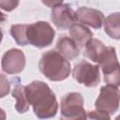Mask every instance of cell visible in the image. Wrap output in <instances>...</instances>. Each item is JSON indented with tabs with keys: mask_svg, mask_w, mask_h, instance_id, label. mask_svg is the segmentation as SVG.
<instances>
[{
	"mask_svg": "<svg viewBox=\"0 0 120 120\" xmlns=\"http://www.w3.org/2000/svg\"><path fill=\"white\" fill-rule=\"evenodd\" d=\"M26 99L39 119H49L56 115L58 102L53 91L42 81H33L24 86Z\"/></svg>",
	"mask_w": 120,
	"mask_h": 120,
	"instance_id": "6da1fadb",
	"label": "cell"
},
{
	"mask_svg": "<svg viewBox=\"0 0 120 120\" xmlns=\"http://www.w3.org/2000/svg\"><path fill=\"white\" fill-rule=\"evenodd\" d=\"M38 68L48 80L52 82L64 81L71 72L69 61L56 50H49L42 53L38 62Z\"/></svg>",
	"mask_w": 120,
	"mask_h": 120,
	"instance_id": "7a4b0ae2",
	"label": "cell"
},
{
	"mask_svg": "<svg viewBox=\"0 0 120 120\" xmlns=\"http://www.w3.org/2000/svg\"><path fill=\"white\" fill-rule=\"evenodd\" d=\"M55 37V31L45 21H38L26 26V41L36 48L43 49L52 45Z\"/></svg>",
	"mask_w": 120,
	"mask_h": 120,
	"instance_id": "3957f363",
	"label": "cell"
},
{
	"mask_svg": "<svg viewBox=\"0 0 120 120\" xmlns=\"http://www.w3.org/2000/svg\"><path fill=\"white\" fill-rule=\"evenodd\" d=\"M104 75V82L108 85L119 86V63L115 49L111 46H106L104 53L98 65Z\"/></svg>",
	"mask_w": 120,
	"mask_h": 120,
	"instance_id": "277c9868",
	"label": "cell"
},
{
	"mask_svg": "<svg viewBox=\"0 0 120 120\" xmlns=\"http://www.w3.org/2000/svg\"><path fill=\"white\" fill-rule=\"evenodd\" d=\"M73 78L86 87H95L100 82L99 67L86 60L78 62L72 70Z\"/></svg>",
	"mask_w": 120,
	"mask_h": 120,
	"instance_id": "5b68a950",
	"label": "cell"
},
{
	"mask_svg": "<svg viewBox=\"0 0 120 120\" xmlns=\"http://www.w3.org/2000/svg\"><path fill=\"white\" fill-rule=\"evenodd\" d=\"M96 110L113 114L119 108V88L113 85H104L95 102Z\"/></svg>",
	"mask_w": 120,
	"mask_h": 120,
	"instance_id": "8992f818",
	"label": "cell"
},
{
	"mask_svg": "<svg viewBox=\"0 0 120 120\" xmlns=\"http://www.w3.org/2000/svg\"><path fill=\"white\" fill-rule=\"evenodd\" d=\"M83 102V97L78 92H70L63 96L60 103V118H74L86 113Z\"/></svg>",
	"mask_w": 120,
	"mask_h": 120,
	"instance_id": "52a82bcc",
	"label": "cell"
},
{
	"mask_svg": "<svg viewBox=\"0 0 120 120\" xmlns=\"http://www.w3.org/2000/svg\"><path fill=\"white\" fill-rule=\"evenodd\" d=\"M51 20L52 23L60 30L69 29L77 22L76 12L70 5L60 3L59 5L52 8Z\"/></svg>",
	"mask_w": 120,
	"mask_h": 120,
	"instance_id": "ba28073f",
	"label": "cell"
},
{
	"mask_svg": "<svg viewBox=\"0 0 120 120\" xmlns=\"http://www.w3.org/2000/svg\"><path fill=\"white\" fill-rule=\"evenodd\" d=\"M26 60L23 52L20 49L12 48L8 50L2 56L1 68L8 74H19L25 68Z\"/></svg>",
	"mask_w": 120,
	"mask_h": 120,
	"instance_id": "9c48e42d",
	"label": "cell"
},
{
	"mask_svg": "<svg viewBox=\"0 0 120 120\" xmlns=\"http://www.w3.org/2000/svg\"><path fill=\"white\" fill-rule=\"evenodd\" d=\"M75 12L77 22H79L81 24L85 26L87 25L95 29H99L102 27L105 18L100 10L88 7H80Z\"/></svg>",
	"mask_w": 120,
	"mask_h": 120,
	"instance_id": "30bf717a",
	"label": "cell"
},
{
	"mask_svg": "<svg viewBox=\"0 0 120 120\" xmlns=\"http://www.w3.org/2000/svg\"><path fill=\"white\" fill-rule=\"evenodd\" d=\"M56 51L67 60H73L77 58L81 52V49L76 43L68 36L62 35L56 42Z\"/></svg>",
	"mask_w": 120,
	"mask_h": 120,
	"instance_id": "8fae6325",
	"label": "cell"
},
{
	"mask_svg": "<svg viewBox=\"0 0 120 120\" xmlns=\"http://www.w3.org/2000/svg\"><path fill=\"white\" fill-rule=\"evenodd\" d=\"M69 35L70 38L80 49L84 48L86 43L93 38L92 31L87 26L82 25L79 22H76L69 28Z\"/></svg>",
	"mask_w": 120,
	"mask_h": 120,
	"instance_id": "7c38bea8",
	"label": "cell"
},
{
	"mask_svg": "<svg viewBox=\"0 0 120 120\" xmlns=\"http://www.w3.org/2000/svg\"><path fill=\"white\" fill-rule=\"evenodd\" d=\"M105 49H106V46L103 44L101 40L97 38H92L84 46L83 55L87 57L89 60H91L92 62L98 65L104 53Z\"/></svg>",
	"mask_w": 120,
	"mask_h": 120,
	"instance_id": "4fadbf2b",
	"label": "cell"
},
{
	"mask_svg": "<svg viewBox=\"0 0 120 120\" xmlns=\"http://www.w3.org/2000/svg\"><path fill=\"white\" fill-rule=\"evenodd\" d=\"M16 82H14L13 88L11 89V95L16 99L15 110L19 113H24L29 110V104L26 99L24 86L21 84V81L19 78H15Z\"/></svg>",
	"mask_w": 120,
	"mask_h": 120,
	"instance_id": "5bb4252c",
	"label": "cell"
},
{
	"mask_svg": "<svg viewBox=\"0 0 120 120\" xmlns=\"http://www.w3.org/2000/svg\"><path fill=\"white\" fill-rule=\"evenodd\" d=\"M120 14L119 12L111 13L108 15L103 22L105 33L113 39H119L120 38Z\"/></svg>",
	"mask_w": 120,
	"mask_h": 120,
	"instance_id": "9a60e30c",
	"label": "cell"
},
{
	"mask_svg": "<svg viewBox=\"0 0 120 120\" xmlns=\"http://www.w3.org/2000/svg\"><path fill=\"white\" fill-rule=\"evenodd\" d=\"M26 26L27 24H12L10 27V35L15 42L20 46H26Z\"/></svg>",
	"mask_w": 120,
	"mask_h": 120,
	"instance_id": "2e32d148",
	"label": "cell"
},
{
	"mask_svg": "<svg viewBox=\"0 0 120 120\" xmlns=\"http://www.w3.org/2000/svg\"><path fill=\"white\" fill-rule=\"evenodd\" d=\"M86 119L87 120H111L110 114L105 112H101L98 110H93L86 112Z\"/></svg>",
	"mask_w": 120,
	"mask_h": 120,
	"instance_id": "e0dca14e",
	"label": "cell"
},
{
	"mask_svg": "<svg viewBox=\"0 0 120 120\" xmlns=\"http://www.w3.org/2000/svg\"><path fill=\"white\" fill-rule=\"evenodd\" d=\"M11 90L9 80L2 73H0V98L6 97Z\"/></svg>",
	"mask_w": 120,
	"mask_h": 120,
	"instance_id": "ac0fdd59",
	"label": "cell"
},
{
	"mask_svg": "<svg viewBox=\"0 0 120 120\" xmlns=\"http://www.w3.org/2000/svg\"><path fill=\"white\" fill-rule=\"evenodd\" d=\"M20 2L15 0H0V8L5 11H12L14 10L18 6Z\"/></svg>",
	"mask_w": 120,
	"mask_h": 120,
	"instance_id": "d6986e66",
	"label": "cell"
},
{
	"mask_svg": "<svg viewBox=\"0 0 120 120\" xmlns=\"http://www.w3.org/2000/svg\"><path fill=\"white\" fill-rule=\"evenodd\" d=\"M42 3L52 8H53V7L57 6V5H59L60 3H62V1H42Z\"/></svg>",
	"mask_w": 120,
	"mask_h": 120,
	"instance_id": "ffe728a7",
	"label": "cell"
},
{
	"mask_svg": "<svg viewBox=\"0 0 120 120\" xmlns=\"http://www.w3.org/2000/svg\"><path fill=\"white\" fill-rule=\"evenodd\" d=\"M0 120H7V114H6V112L0 108Z\"/></svg>",
	"mask_w": 120,
	"mask_h": 120,
	"instance_id": "44dd1931",
	"label": "cell"
},
{
	"mask_svg": "<svg viewBox=\"0 0 120 120\" xmlns=\"http://www.w3.org/2000/svg\"><path fill=\"white\" fill-rule=\"evenodd\" d=\"M6 20H7V16H6L3 12H1V11H0V22H5Z\"/></svg>",
	"mask_w": 120,
	"mask_h": 120,
	"instance_id": "7402d4cb",
	"label": "cell"
},
{
	"mask_svg": "<svg viewBox=\"0 0 120 120\" xmlns=\"http://www.w3.org/2000/svg\"><path fill=\"white\" fill-rule=\"evenodd\" d=\"M3 36H4V35H3V32H2V30L0 29V43H1L2 40H3Z\"/></svg>",
	"mask_w": 120,
	"mask_h": 120,
	"instance_id": "603a6c76",
	"label": "cell"
}]
</instances>
